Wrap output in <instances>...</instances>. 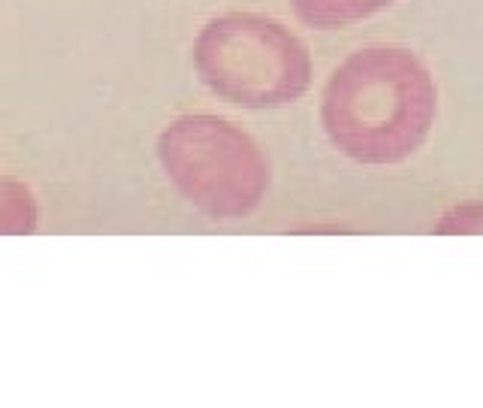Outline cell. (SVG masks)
Returning <instances> with one entry per match:
<instances>
[{"instance_id":"1","label":"cell","mask_w":483,"mask_h":408,"mask_svg":"<svg viewBox=\"0 0 483 408\" xmlns=\"http://www.w3.org/2000/svg\"><path fill=\"white\" fill-rule=\"evenodd\" d=\"M438 115V88L408 49H360L336 67L320 118L332 145L360 164H399L426 143Z\"/></svg>"},{"instance_id":"2","label":"cell","mask_w":483,"mask_h":408,"mask_svg":"<svg viewBox=\"0 0 483 408\" xmlns=\"http://www.w3.org/2000/svg\"><path fill=\"white\" fill-rule=\"evenodd\" d=\"M193 64L218 97L248 109L293 103L311 85V55L302 40L254 13L209 21L193 42Z\"/></svg>"},{"instance_id":"3","label":"cell","mask_w":483,"mask_h":408,"mask_svg":"<svg viewBox=\"0 0 483 408\" xmlns=\"http://www.w3.org/2000/svg\"><path fill=\"white\" fill-rule=\"evenodd\" d=\"M157 157L178 194L221 221L251 215L269 185L260 145L218 115H185L166 124Z\"/></svg>"},{"instance_id":"4","label":"cell","mask_w":483,"mask_h":408,"mask_svg":"<svg viewBox=\"0 0 483 408\" xmlns=\"http://www.w3.org/2000/svg\"><path fill=\"white\" fill-rule=\"evenodd\" d=\"M396 0H293L296 16L311 28H345L374 16Z\"/></svg>"},{"instance_id":"5","label":"cell","mask_w":483,"mask_h":408,"mask_svg":"<svg viewBox=\"0 0 483 408\" xmlns=\"http://www.w3.org/2000/svg\"><path fill=\"white\" fill-rule=\"evenodd\" d=\"M37 221L34 200L16 181H0V233L30 230Z\"/></svg>"},{"instance_id":"6","label":"cell","mask_w":483,"mask_h":408,"mask_svg":"<svg viewBox=\"0 0 483 408\" xmlns=\"http://www.w3.org/2000/svg\"><path fill=\"white\" fill-rule=\"evenodd\" d=\"M438 233L447 236H480L483 233V203H463L453 212L444 215V221L438 224Z\"/></svg>"}]
</instances>
